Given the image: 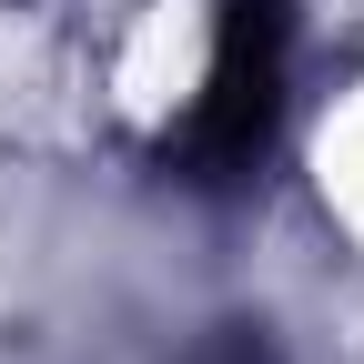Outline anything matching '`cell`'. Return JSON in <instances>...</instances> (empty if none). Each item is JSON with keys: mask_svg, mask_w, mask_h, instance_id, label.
<instances>
[{"mask_svg": "<svg viewBox=\"0 0 364 364\" xmlns=\"http://www.w3.org/2000/svg\"><path fill=\"white\" fill-rule=\"evenodd\" d=\"M273 112H284V0H213V61L182 122L193 182H233L263 162Z\"/></svg>", "mask_w": 364, "mask_h": 364, "instance_id": "1", "label": "cell"}]
</instances>
